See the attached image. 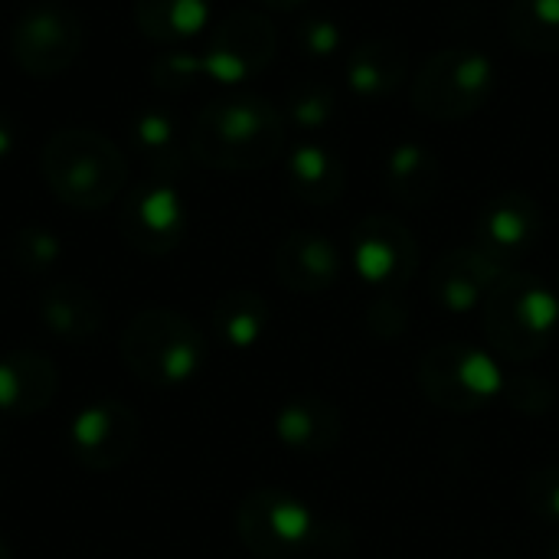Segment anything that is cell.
I'll return each mask as SVG.
<instances>
[{"mask_svg":"<svg viewBox=\"0 0 559 559\" xmlns=\"http://www.w3.org/2000/svg\"><path fill=\"white\" fill-rule=\"evenodd\" d=\"M285 141V111L252 92L213 98L187 131L190 157L210 170H262L282 157Z\"/></svg>","mask_w":559,"mask_h":559,"instance_id":"cell-1","label":"cell"},{"mask_svg":"<svg viewBox=\"0 0 559 559\" xmlns=\"http://www.w3.org/2000/svg\"><path fill=\"white\" fill-rule=\"evenodd\" d=\"M236 534L259 559H305L350 547L347 527L318 518L301 498L278 488H255L239 501Z\"/></svg>","mask_w":559,"mask_h":559,"instance_id":"cell-2","label":"cell"},{"mask_svg":"<svg viewBox=\"0 0 559 559\" xmlns=\"http://www.w3.org/2000/svg\"><path fill=\"white\" fill-rule=\"evenodd\" d=\"M39 164L56 200L72 210H102L128 187L121 147L92 128H59L43 144Z\"/></svg>","mask_w":559,"mask_h":559,"instance_id":"cell-3","label":"cell"},{"mask_svg":"<svg viewBox=\"0 0 559 559\" xmlns=\"http://www.w3.org/2000/svg\"><path fill=\"white\" fill-rule=\"evenodd\" d=\"M118 350L124 367L147 386H183L206 364L203 331L170 308L138 311L124 324Z\"/></svg>","mask_w":559,"mask_h":559,"instance_id":"cell-4","label":"cell"},{"mask_svg":"<svg viewBox=\"0 0 559 559\" xmlns=\"http://www.w3.org/2000/svg\"><path fill=\"white\" fill-rule=\"evenodd\" d=\"M491 350L511 364L540 357L559 328V295L537 275L508 272L481 305Z\"/></svg>","mask_w":559,"mask_h":559,"instance_id":"cell-5","label":"cell"},{"mask_svg":"<svg viewBox=\"0 0 559 559\" xmlns=\"http://www.w3.org/2000/svg\"><path fill=\"white\" fill-rule=\"evenodd\" d=\"M498 85L495 62L468 46L432 52L413 75L409 102L429 121H462L481 111Z\"/></svg>","mask_w":559,"mask_h":559,"instance_id":"cell-6","label":"cell"},{"mask_svg":"<svg viewBox=\"0 0 559 559\" xmlns=\"http://www.w3.org/2000/svg\"><path fill=\"white\" fill-rule=\"evenodd\" d=\"M501 364L472 344H439L419 360L423 396L442 413H478L504 393Z\"/></svg>","mask_w":559,"mask_h":559,"instance_id":"cell-7","label":"cell"},{"mask_svg":"<svg viewBox=\"0 0 559 559\" xmlns=\"http://www.w3.org/2000/svg\"><path fill=\"white\" fill-rule=\"evenodd\" d=\"M350 269L380 295H396L419 269L416 236L396 216H364L350 233Z\"/></svg>","mask_w":559,"mask_h":559,"instance_id":"cell-8","label":"cell"},{"mask_svg":"<svg viewBox=\"0 0 559 559\" xmlns=\"http://www.w3.org/2000/svg\"><path fill=\"white\" fill-rule=\"evenodd\" d=\"M275 49H278V36L269 16L255 10H233L213 26L206 49L200 52L203 75L223 85L246 82L269 69V62L275 59Z\"/></svg>","mask_w":559,"mask_h":559,"instance_id":"cell-9","label":"cell"},{"mask_svg":"<svg viewBox=\"0 0 559 559\" xmlns=\"http://www.w3.org/2000/svg\"><path fill=\"white\" fill-rule=\"evenodd\" d=\"M141 419L121 400L85 403L69 423V452L88 472H115L138 455Z\"/></svg>","mask_w":559,"mask_h":559,"instance_id":"cell-10","label":"cell"},{"mask_svg":"<svg viewBox=\"0 0 559 559\" xmlns=\"http://www.w3.org/2000/svg\"><path fill=\"white\" fill-rule=\"evenodd\" d=\"M82 46L79 16L59 3H36L20 13L10 33V52L33 79H52L66 72Z\"/></svg>","mask_w":559,"mask_h":559,"instance_id":"cell-11","label":"cell"},{"mask_svg":"<svg viewBox=\"0 0 559 559\" xmlns=\"http://www.w3.org/2000/svg\"><path fill=\"white\" fill-rule=\"evenodd\" d=\"M118 229L134 252L167 255L183 242L187 233L183 197L167 180H141L128 190L121 203Z\"/></svg>","mask_w":559,"mask_h":559,"instance_id":"cell-12","label":"cell"},{"mask_svg":"<svg viewBox=\"0 0 559 559\" xmlns=\"http://www.w3.org/2000/svg\"><path fill=\"white\" fill-rule=\"evenodd\" d=\"M498 259H491L478 246H455L445 249L429 272V292L436 305L449 314H472L485 305L491 288L508 275Z\"/></svg>","mask_w":559,"mask_h":559,"instance_id":"cell-13","label":"cell"},{"mask_svg":"<svg viewBox=\"0 0 559 559\" xmlns=\"http://www.w3.org/2000/svg\"><path fill=\"white\" fill-rule=\"evenodd\" d=\"M540 229H544L540 203L524 190H504L481 206L475 223V246L485 249L491 259H498L504 269H511V262H518L534 249Z\"/></svg>","mask_w":559,"mask_h":559,"instance_id":"cell-14","label":"cell"},{"mask_svg":"<svg viewBox=\"0 0 559 559\" xmlns=\"http://www.w3.org/2000/svg\"><path fill=\"white\" fill-rule=\"evenodd\" d=\"M344 259L337 246L318 229L288 233L272 252V275L295 295H321L337 285Z\"/></svg>","mask_w":559,"mask_h":559,"instance_id":"cell-15","label":"cell"},{"mask_svg":"<svg viewBox=\"0 0 559 559\" xmlns=\"http://www.w3.org/2000/svg\"><path fill=\"white\" fill-rule=\"evenodd\" d=\"M56 364L39 350H10L0 357V413L36 416L56 396Z\"/></svg>","mask_w":559,"mask_h":559,"instance_id":"cell-16","label":"cell"},{"mask_svg":"<svg viewBox=\"0 0 559 559\" xmlns=\"http://www.w3.org/2000/svg\"><path fill=\"white\" fill-rule=\"evenodd\" d=\"M275 439L295 455H324L341 439V413L331 400L295 396L275 413Z\"/></svg>","mask_w":559,"mask_h":559,"instance_id":"cell-17","label":"cell"},{"mask_svg":"<svg viewBox=\"0 0 559 559\" xmlns=\"http://www.w3.org/2000/svg\"><path fill=\"white\" fill-rule=\"evenodd\" d=\"M344 75H347V88L360 102H380V98L393 95L403 85V79L409 75L406 46L390 36L357 43L347 56Z\"/></svg>","mask_w":559,"mask_h":559,"instance_id":"cell-18","label":"cell"},{"mask_svg":"<svg viewBox=\"0 0 559 559\" xmlns=\"http://www.w3.org/2000/svg\"><path fill=\"white\" fill-rule=\"evenodd\" d=\"M39 321L49 334L66 344H82L98 334L105 321V308L92 288L82 282H52L39 295Z\"/></svg>","mask_w":559,"mask_h":559,"instance_id":"cell-19","label":"cell"},{"mask_svg":"<svg viewBox=\"0 0 559 559\" xmlns=\"http://www.w3.org/2000/svg\"><path fill=\"white\" fill-rule=\"evenodd\" d=\"M285 177H288V190L308 206H334L347 190L344 160L331 147L314 141L292 147L285 160Z\"/></svg>","mask_w":559,"mask_h":559,"instance_id":"cell-20","label":"cell"},{"mask_svg":"<svg viewBox=\"0 0 559 559\" xmlns=\"http://www.w3.org/2000/svg\"><path fill=\"white\" fill-rule=\"evenodd\" d=\"M442 183V167L439 157L419 144V141H403L396 144L386 160H383V187L390 193V200L403 203V206H426L436 200Z\"/></svg>","mask_w":559,"mask_h":559,"instance_id":"cell-21","label":"cell"},{"mask_svg":"<svg viewBox=\"0 0 559 559\" xmlns=\"http://www.w3.org/2000/svg\"><path fill=\"white\" fill-rule=\"evenodd\" d=\"M272 324V308L259 292L233 288L213 305V334L229 350H252Z\"/></svg>","mask_w":559,"mask_h":559,"instance_id":"cell-22","label":"cell"},{"mask_svg":"<svg viewBox=\"0 0 559 559\" xmlns=\"http://www.w3.org/2000/svg\"><path fill=\"white\" fill-rule=\"evenodd\" d=\"M210 20V0H138L134 23L154 43H183Z\"/></svg>","mask_w":559,"mask_h":559,"instance_id":"cell-23","label":"cell"},{"mask_svg":"<svg viewBox=\"0 0 559 559\" xmlns=\"http://www.w3.org/2000/svg\"><path fill=\"white\" fill-rule=\"evenodd\" d=\"M508 36L524 52H559V0H514Z\"/></svg>","mask_w":559,"mask_h":559,"instance_id":"cell-24","label":"cell"},{"mask_svg":"<svg viewBox=\"0 0 559 559\" xmlns=\"http://www.w3.org/2000/svg\"><path fill=\"white\" fill-rule=\"evenodd\" d=\"M131 144H134V151L147 164H154L160 170H174V167L183 164L177 121L164 108H144V111L134 115V121H131Z\"/></svg>","mask_w":559,"mask_h":559,"instance_id":"cell-25","label":"cell"},{"mask_svg":"<svg viewBox=\"0 0 559 559\" xmlns=\"http://www.w3.org/2000/svg\"><path fill=\"white\" fill-rule=\"evenodd\" d=\"M337 111V95L321 79H301L285 95V121L301 131H321Z\"/></svg>","mask_w":559,"mask_h":559,"instance_id":"cell-26","label":"cell"},{"mask_svg":"<svg viewBox=\"0 0 559 559\" xmlns=\"http://www.w3.org/2000/svg\"><path fill=\"white\" fill-rule=\"evenodd\" d=\"M59 239L56 233L43 229V226H26V229H16L13 239H10V259L16 269L29 272V275H43L49 272L56 262H59Z\"/></svg>","mask_w":559,"mask_h":559,"instance_id":"cell-27","label":"cell"},{"mask_svg":"<svg viewBox=\"0 0 559 559\" xmlns=\"http://www.w3.org/2000/svg\"><path fill=\"white\" fill-rule=\"evenodd\" d=\"M501 400L524 416H544L554 406V383L540 373H518L504 380Z\"/></svg>","mask_w":559,"mask_h":559,"instance_id":"cell-28","label":"cell"},{"mask_svg":"<svg viewBox=\"0 0 559 559\" xmlns=\"http://www.w3.org/2000/svg\"><path fill=\"white\" fill-rule=\"evenodd\" d=\"M295 43L311 59H331L344 46V29H341V23L334 16H324V13L305 16L298 23V29H295Z\"/></svg>","mask_w":559,"mask_h":559,"instance_id":"cell-29","label":"cell"},{"mask_svg":"<svg viewBox=\"0 0 559 559\" xmlns=\"http://www.w3.org/2000/svg\"><path fill=\"white\" fill-rule=\"evenodd\" d=\"M154 85L164 88V92H180V88H190L200 75H203V59L200 56H190V52H160L154 69Z\"/></svg>","mask_w":559,"mask_h":559,"instance_id":"cell-30","label":"cell"},{"mask_svg":"<svg viewBox=\"0 0 559 559\" xmlns=\"http://www.w3.org/2000/svg\"><path fill=\"white\" fill-rule=\"evenodd\" d=\"M524 498H527V508H531L540 521L557 524L559 527V465H544V468H537V472L527 478Z\"/></svg>","mask_w":559,"mask_h":559,"instance_id":"cell-31","label":"cell"},{"mask_svg":"<svg viewBox=\"0 0 559 559\" xmlns=\"http://www.w3.org/2000/svg\"><path fill=\"white\" fill-rule=\"evenodd\" d=\"M406 321H409L406 305H403L396 295H380V298L367 308V324H370V331H373L377 337L393 341V337L406 334Z\"/></svg>","mask_w":559,"mask_h":559,"instance_id":"cell-32","label":"cell"},{"mask_svg":"<svg viewBox=\"0 0 559 559\" xmlns=\"http://www.w3.org/2000/svg\"><path fill=\"white\" fill-rule=\"evenodd\" d=\"M13 147H16V124L0 111V160H7Z\"/></svg>","mask_w":559,"mask_h":559,"instance_id":"cell-33","label":"cell"},{"mask_svg":"<svg viewBox=\"0 0 559 559\" xmlns=\"http://www.w3.org/2000/svg\"><path fill=\"white\" fill-rule=\"evenodd\" d=\"M255 3H262V7H269V10H295V7H301V3H308V0H255Z\"/></svg>","mask_w":559,"mask_h":559,"instance_id":"cell-34","label":"cell"},{"mask_svg":"<svg viewBox=\"0 0 559 559\" xmlns=\"http://www.w3.org/2000/svg\"><path fill=\"white\" fill-rule=\"evenodd\" d=\"M0 559H13V554H10V547H7L3 540H0Z\"/></svg>","mask_w":559,"mask_h":559,"instance_id":"cell-35","label":"cell"},{"mask_svg":"<svg viewBox=\"0 0 559 559\" xmlns=\"http://www.w3.org/2000/svg\"><path fill=\"white\" fill-rule=\"evenodd\" d=\"M547 559H559V537L554 540V547H550V557H547Z\"/></svg>","mask_w":559,"mask_h":559,"instance_id":"cell-36","label":"cell"},{"mask_svg":"<svg viewBox=\"0 0 559 559\" xmlns=\"http://www.w3.org/2000/svg\"><path fill=\"white\" fill-rule=\"evenodd\" d=\"M554 288H557V295H559V272H557V285H554Z\"/></svg>","mask_w":559,"mask_h":559,"instance_id":"cell-37","label":"cell"},{"mask_svg":"<svg viewBox=\"0 0 559 559\" xmlns=\"http://www.w3.org/2000/svg\"><path fill=\"white\" fill-rule=\"evenodd\" d=\"M305 559H324V557H305Z\"/></svg>","mask_w":559,"mask_h":559,"instance_id":"cell-38","label":"cell"}]
</instances>
